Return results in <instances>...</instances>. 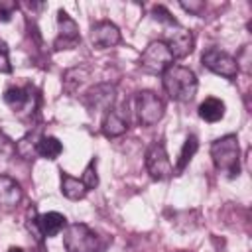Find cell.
Segmentation results:
<instances>
[{
	"instance_id": "6da1fadb",
	"label": "cell",
	"mask_w": 252,
	"mask_h": 252,
	"mask_svg": "<svg viewBox=\"0 0 252 252\" xmlns=\"http://www.w3.org/2000/svg\"><path fill=\"white\" fill-rule=\"evenodd\" d=\"M163 89L169 98L177 102H189L197 93V77L189 67L171 65L163 73Z\"/></svg>"
},
{
	"instance_id": "7a4b0ae2",
	"label": "cell",
	"mask_w": 252,
	"mask_h": 252,
	"mask_svg": "<svg viewBox=\"0 0 252 252\" xmlns=\"http://www.w3.org/2000/svg\"><path fill=\"white\" fill-rule=\"evenodd\" d=\"M211 158L215 167L226 177H234L240 173V148L238 138L234 134L222 136L211 144Z\"/></svg>"
},
{
	"instance_id": "3957f363",
	"label": "cell",
	"mask_w": 252,
	"mask_h": 252,
	"mask_svg": "<svg viewBox=\"0 0 252 252\" xmlns=\"http://www.w3.org/2000/svg\"><path fill=\"white\" fill-rule=\"evenodd\" d=\"M63 244L67 252H98L96 232H93L87 224H81V222L69 224L63 236Z\"/></svg>"
},
{
	"instance_id": "277c9868",
	"label": "cell",
	"mask_w": 252,
	"mask_h": 252,
	"mask_svg": "<svg viewBox=\"0 0 252 252\" xmlns=\"http://www.w3.org/2000/svg\"><path fill=\"white\" fill-rule=\"evenodd\" d=\"M171 65H173V55L161 39L152 41L140 57V67L148 73H163Z\"/></svg>"
},
{
	"instance_id": "5b68a950",
	"label": "cell",
	"mask_w": 252,
	"mask_h": 252,
	"mask_svg": "<svg viewBox=\"0 0 252 252\" xmlns=\"http://www.w3.org/2000/svg\"><path fill=\"white\" fill-rule=\"evenodd\" d=\"M136 110L138 120L144 126H154L163 116V100L152 91H142L136 96Z\"/></svg>"
},
{
	"instance_id": "8992f818",
	"label": "cell",
	"mask_w": 252,
	"mask_h": 252,
	"mask_svg": "<svg viewBox=\"0 0 252 252\" xmlns=\"http://www.w3.org/2000/svg\"><path fill=\"white\" fill-rule=\"evenodd\" d=\"M146 167L154 179H167L173 173V167H171V161L167 158L163 140H156L150 144V148L146 152Z\"/></svg>"
},
{
	"instance_id": "52a82bcc",
	"label": "cell",
	"mask_w": 252,
	"mask_h": 252,
	"mask_svg": "<svg viewBox=\"0 0 252 252\" xmlns=\"http://www.w3.org/2000/svg\"><path fill=\"white\" fill-rule=\"evenodd\" d=\"M201 61H203V65H205L209 71H213V73H217V75H220V77H226V79H232V77H236V73H238L236 59L230 57L228 53L217 49V47L207 49V51L203 53V59H201Z\"/></svg>"
},
{
	"instance_id": "ba28073f",
	"label": "cell",
	"mask_w": 252,
	"mask_h": 252,
	"mask_svg": "<svg viewBox=\"0 0 252 252\" xmlns=\"http://www.w3.org/2000/svg\"><path fill=\"white\" fill-rule=\"evenodd\" d=\"M163 43L171 51L173 59L175 57H179V59L181 57H187L193 51V35H191V32L185 30V28H181V26H177V24L165 33Z\"/></svg>"
},
{
	"instance_id": "9c48e42d",
	"label": "cell",
	"mask_w": 252,
	"mask_h": 252,
	"mask_svg": "<svg viewBox=\"0 0 252 252\" xmlns=\"http://www.w3.org/2000/svg\"><path fill=\"white\" fill-rule=\"evenodd\" d=\"M91 41L98 49L114 47L120 41V32H118V28L112 22L100 20V22L93 24V28H91Z\"/></svg>"
},
{
	"instance_id": "30bf717a",
	"label": "cell",
	"mask_w": 252,
	"mask_h": 252,
	"mask_svg": "<svg viewBox=\"0 0 252 252\" xmlns=\"http://www.w3.org/2000/svg\"><path fill=\"white\" fill-rule=\"evenodd\" d=\"M57 24H59V37L55 39V49L75 47L77 41H79V26H77V22L73 18H69L67 12L59 10Z\"/></svg>"
},
{
	"instance_id": "8fae6325",
	"label": "cell",
	"mask_w": 252,
	"mask_h": 252,
	"mask_svg": "<svg viewBox=\"0 0 252 252\" xmlns=\"http://www.w3.org/2000/svg\"><path fill=\"white\" fill-rule=\"evenodd\" d=\"M114 87L112 85H96L93 87L87 96H85V104L94 112V110H110L112 102H114Z\"/></svg>"
},
{
	"instance_id": "7c38bea8",
	"label": "cell",
	"mask_w": 252,
	"mask_h": 252,
	"mask_svg": "<svg viewBox=\"0 0 252 252\" xmlns=\"http://www.w3.org/2000/svg\"><path fill=\"white\" fill-rule=\"evenodd\" d=\"M22 201V187L16 179L0 175V209H14Z\"/></svg>"
},
{
	"instance_id": "4fadbf2b",
	"label": "cell",
	"mask_w": 252,
	"mask_h": 252,
	"mask_svg": "<svg viewBox=\"0 0 252 252\" xmlns=\"http://www.w3.org/2000/svg\"><path fill=\"white\" fill-rule=\"evenodd\" d=\"M37 224H39V230H41L43 236H57L63 230V226L67 224V219L61 213L51 211V213L41 215L39 220H37Z\"/></svg>"
},
{
	"instance_id": "5bb4252c",
	"label": "cell",
	"mask_w": 252,
	"mask_h": 252,
	"mask_svg": "<svg viewBox=\"0 0 252 252\" xmlns=\"http://www.w3.org/2000/svg\"><path fill=\"white\" fill-rule=\"evenodd\" d=\"M199 116L205 122H219L224 116V102L220 98L209 96L199 104Z\"/></svg>"
},
{
	"instance_id": "9a60e30c",
	"label": "cell",
	"mask_w": 252,
	"mask_h": 252,
	"mask_svg": "<svg viewBox=\"0 0 252 252\" xmlns=\"http://www.w3.org/2000/svg\"><path fill=\"white\" fill-rule=\"evenodd\" d=\"M128 128V122L126 118L118 112V110H108L106 116H104V122H102V132L108 136V138H116L120 134H124Z\"/></svg>"
},
{
	"instance_id": "2e32d148",
	"label": "cell",
	"mask_w": 252,
	"mask_h": 252,
	"mask_svg": "<svg viewBox=\"0 0 252 252\" xmlns=\"http://www.w3.org/2000/svg\"><path fill=\"white\" fill-rule=\"evenodd\" d=\"M87 191L89 189L85 187V183L81 179H77V177H73L69 173H61V193L67 199H73V201L83 199L87 195Z\"/></svg>"
},
{
	"instance_id": "e0dca14e",
	"label": "cell",
	"mask_w": 252,
	"mask_h": 252,
	"mask_svg": "<svg viewBox=\"0 0 252 252\" xmlns=\"http://www.w3.org/2000/svg\"><path fill=\"white\" fill-rule=\"evenodd\" d=\"M61 150H63V146L55 136H41L35 146V154H39L45 159H55L61 154Z\"/></svg>"
},
{
	"instance_id": "ac0fdd59",
	"label": "cell",
	"mask_w": 252,
	"mask_h": 252,
	"mask_svg": "<svg viewBox=\"0 0 252 252\" xmlns=\"http://www.w3.org/2000/svg\"><path fill=\"white\" fill-rule=\"evenodd\" d=\"M197 150H199L197 138H195V136H187V140H185V144H183V148H181L179 159H177V163H175V173H181V171L187 167V163L191 161V158L195 156Z\"/></svg>"
},
{
	"instance_id": "d6986e66",
	"label": "cell",
	"mask_w": 252,
	"mask_h": 252,
	"mask_svg": "<svg viewBox=\"0 0 252 252\" xmlns=\"http://www.w3.org/2000/svg\"><path fill=\"white\" fill-rule=\"evenodd\" d=\"M30 100V91L28 89H20V87H12L4 93V102L16 110H20L26 102Z\"/></svg>"
},
{
	"instance_id": "ffe728a7",
	"label": "cell",
	"mask_w": 252,
	"mask_h": 252,
	"mask_svg": "<svg viewBox=\"0 0 252 252\" xmlns=\"http://www.w3.org/2000/svg\"><path fill=\"white\" fill-rule=\"evenodd\" d=\"M81 181L85 183V187H87V189H94V187L98 185V175H96V161H94V159H91V163L85 167Z\"/></svg>"
},
{
	"instance_id": "44dd1931",
	"label": "cell",
	"mask_w": 252,
	"mask_h": 252,
	"mask_svg": "<svg viewBox=\"0 0 252 252\" xmlns=\"http://www.w3.org/2000/svg\"><path fill=\"white\" fill-rule=\"evenodd\" d=\"M154 14H156V18H158L159 22H165V24H169V26H175V20L171 18V14H169L163 6H156V8H154Z\"/></svg>"
},
{
	"instance_id": "7402d4cb",
	"label": "cell",
	"mask_w": 252,
	"mask_h": 252,
	"mask_svg": "<svg viewBox=\"0 0 252 252\" xmlns=\"http://www.w3.org/2000/svg\"><path fill=\"white\" fill-rule=\"evenodd\" d=\"M16 8H18L16 2H12V0H0V16H2L4 20H8L10 14H12Z\"/></svg>"
},
{
	"instance_id": "603a6c76",
	"label": "cell",
	"mask_w": 252,
	"mask_h": 252,
	"mask_svg": "<svg viewBox=\"0 0 252 252\" xmlns=\"http://www.w3.org/2000/svg\"><path fill=\"white\" fill-rule=\"evenodd\" d=\"M181 8L191 12V14H201V10L205 8L203 2H181Z\"/></svg>"
},
{
	"instance_id": "cb8c5ba5",
	"label": "cell",
	"mask_w": 252,
	"mask_h": 252,
	"mask_svg": "<svg viewBox=\"0 0 252 252\" xmlns=\"http://www.w3.org/2000/svg\"><path fill=\"white\" fill-rule=\"evenodd\" d=\"M0 71L2 73H10L12 67H10V59H8V49H4L0 53Z\"/></svg>"
},
{
	"instance_id": "d4e9b609",
	"label": "cell",
	"mask_w": 252,
	"mask_h": 252,
	"mask_svg": "<svg viewBox=\"0 0 252 252\" xmlns=\"http://www.w3.org/2000/svg\"><path fill=\"white\" fill-rule=\"evenodd\" d=\"M8 252H24V248H20V246H12V248H8Z\"/></svg>"
},
{
	"instance_id": "484cf974",
	"label": "cell",
	"mask_w": 252,
	"mask_h": 252,
	"mask_svg": "<svg viewBox=\"0 0 252 252\" xmlns=\"http://www.w3.org/2000/svg\"><path fill=\"white\" fill-rule=\"evenodd\" d=\"M4 49H6V43H4V41H0V53H2Z\"/></svg>"
}]
</instances>
